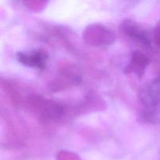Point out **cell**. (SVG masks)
Instances as JSON below:
<instances>
[{
  "label": "cell",
  "instance_id": "6da1fadb",
  "mask_svg": "<svg viewBox=\"0 0 160 160\" xmlns=\"http://www.w3.org/2000/svg\"><path fill=\"white\" fill-rule=\"evenodd\" d=\"M141 95L146 107L145 117L150 121L160 123V76L152 81Z\"/></svg>",
  "mask_w": 160,
  "mask_h": 160
},
{
  "label": "cell",
  "instance_id": "7a4b0ae2",
  "mask_svg": "<svg viewBox=\"0 0 160 160\" xmlns=\"http://www.w3.org/2000/svg\"><path fill=\"white\" fill-rule=\"evenodd\" d=\"M121 28L125 34L140 45L145 47L151 45L150 36L145 30H144L140 25L137 24L135 22L130 20H124L121 24Z\"/></svg>",
  "mask_w": 160,
  "mask_h": 160
},
{
  "label": "cell",
  "instance_id": "3957f363",
  "mask_svg": "<svg viewBox=\"0 0 160 160\" xmlns=\"http://www.w3.org/2000/svg\"><path fill=\"white\" fill-rule=\"evenodd\" d=\"M47 58H48L47 54L42 50H38L30 53H17V59L19 62L25 66L39 69V70L45 68Z\"/></svg>",
  "mask_w": 160,
  "mask_h": 160
},
{
  "label": "cell",
  "instance_id": "277c9868",
  "mask_svg": "<svg viewBox=\"0 0 160 160\" xmlns=\"http://www.w3.org/2000/svg\"><path fill=\"white\" fill-rule=\"evenodd\" d=\"M148 64H149V60L143 53L135 52L133 53L131 62L125 69V72L134 73L138 76L142 77Z\"/></svg>",
  "mask_w": 160,
  "mask_h": 160
},
{
  "label": "cell",
  "instance_id": "5b68a950",
  "mask_svg": "<svg viewBox=\"0 0 160 160\" xmlns=\"http://www.w3.org/2000/svg\"><path fill=\"white\" fill-rule=\"evenodd\" d=\"M155 42L156 45L160 47V26L158 28L157 31H156V35H155Z\"/></svg>",
  "mask_w": 160,
  "mask_h": 160
},
{
  "label": "cell",
  "instance_id": "8992f818",
  "mask_svg": "<svg viewBox=\"0 0 160 160\" xmlns=\"http://www.w3.org/2000/svg\"><path fill=\"white\" fill-rule=\"evenodd\" d=\"M60 160H80L76 156H67V157H61Z\"/></svg>",
  "mask_w": 160,
  "mask_h": 160
}]
</instances>
